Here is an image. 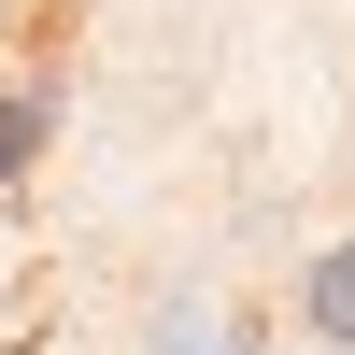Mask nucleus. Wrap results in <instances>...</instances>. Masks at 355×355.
Listing matches in <instances>:
<instances>
[{"label": "nucleus", "instance_id": "obj_1", "mask_svg": "<svg viewBox=\"0 0 355 355\" xmlns=\"http://www.w3.org/2000/svg\"><path fill=\"white\" fill-rule=\"evenodd\" d=\"M299 313H313V327H327V341L355 355V242H341V256H313V270H299Z\"/></svg>", "mask_w": 355, "mask_h": 355}, {"label": "nucleus", "instance_id": "obj_2", "mask_svg": "<svg viewBox=\"0 0 355 355\" xmlns=\"http://www.w3.org/2000/svg\"><path fill=\"white\" fill-rule=\"evenodd\" d=\"M43 128H57V100H43V85H15V100H0V199L28 185V157H43Z\"/></svg>", "mask_w": 355, "mask_h": 355}, {"label": "nucleus", "instance_id": "obj_3", "mask_svg": "<svg viewBox=\"0 0 355 355\" xmlns=\"http://www.w3.org/2000/svg\"><path fill=\"white\" fill-rule=\"evenodd\" d=\"M227 355H242V341H227Z\"/></svg>", "mask_w": 355, "mask_h": 355}, {"label": "nucleus", "instance_id": "obj_4", "mask_svg": "<svg viewBox=\"0 0 355 355\" xmlns=\"http://www.w3.org/2000/svg\"><path fill=\"white\" fill-rule=\"evenodd\" d=\"M327 355H341V341H327Z\"/></svg>", "mask_w": 355, "mask_h": 355}]
</instances>
